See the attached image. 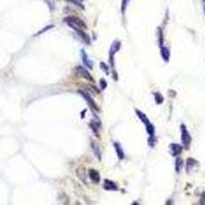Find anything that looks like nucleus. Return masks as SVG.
<instances>
[{
  "mask_svg": "<svg viewBox=\"0 0 205 205\" xmlns=\"http://www.w3.org/2000/svg\"><path fill=\"white\" fill-rule=\"evenodd\" d=\"M170 151H171V154L172 155H177V154H180V152H182V147L180 146V145H176V144H171L170 146Z\"/></svg>",
  "mask_w": 205,
  "mask_h": 205,
  "instance_id": "obj_7",
  "label": "nucleus"
},
{
  "mask_svg": "<svg viewBox=\"0 0 205 205\" xmlns=\"http://www.w3.org/2000/svg\"><path fill=\"white\" fill-rule=\"evenodd\" d=\"M161 56H162V58L164 59V61L167 62L168 59H169V50H168L166 47H162L161 48Z\"/></svg>",
  "mask_w": 205,
  "mask_h": 205,
  "instance_id": "obj_11",
  "label": "nucleus"
},
{
  "mask_svg": "<svg viewBox=\"0 0 205 205\" xmlns=\"http://www.w3.org/2000/svg\"><path fill=\"white\" fill-rule=\"evenodd\" d=\"M81 52H82V60H83V63L87 66V68L88 69H92V63L91 61L86 56V53L84 50H81Z\"/></svg>",
  "mask_w": 205,
  "mask_h": 205,
  "instance_id": "obj_10",
  "label": "nucleus"
},
{
  "mask_svg": "<svg viewBox=\"0 0 205 205\" xmlns=\"http://www.w3.org/2000/svg\"><path fill=\"white\" fill-rule=\"evenodd\" d=\"M101 68L102 69H104L105 70V72H106V74H109V71H108V67H107V65L106 64H104V63H101Z\"/></svg>",
  "mask_w": 205,
  "mask_h": 205,
  "instance_id": "obj_15",
  "label": "nucleus"
},
{
  "mask_svg": "<svg viewBox=\"0 0 205 205\" xmlns=\"http://www.w3.org/2000/svg\"><path fill=\"white\" fill-rule=\"evenodd\" d=\"M99 83H101V87H102V89H105L107 87V82H106V80H101L99 81Z\"/></svg>",
  "mask_w": 205,
  "mask_h": 205,
  "instance_id": "obj_16",
  "label": "nucleus"
},
{
  "mask_svg": "<svg viewBox=\"0 0 205 205\" xmlns=\"http://www.w3.org/2000/svg\"><path fill=\"white\" fill-rule=\"evenodd\" d=\"M120 45H121V43H120L119 41H115L112 45V47H111V50H110V62H111V65H113V56L114 55H115L116 51L119 50L120 48Z\"/></svg>",
  "mask_w": 205,
  "mask_h": 205,
  "instance_id": "obj_2",
  "label": "nucleus"
},
{
  "mask_svg": "<svg viewBox=\"0 0 205 205\" xmlns=\"http://www.w3.org/2000/svg\"><path fill=\"white\" fill-rule=\"evenodd\" d=\"M78 92H79L80 95H82L83 98L85 99L87 102H88L89 106L91 107L93 110H96V111H98V112H99V108L98 106H96V104H95V101H93V99H92L91 98H90V95H88V92H86V91H83V90H81V89H80V90H78Z\"/></svg>",
  "mask_w": 205,
  "mask_h": 205,
  "instance_id": "obj_1",
  "label": "nucleus"
},
{
  "mask_svg": "<svg viewBox=\"0 0 205 205\" xmlns=\"http://www.w3.org/2000/svg\"><path fill=\"white\" fill-rule=\"evenodd\" d=\"M89 177L91 179L93 182L99 183V174L96 170L95 169H90L89 170Z\"/></svg>",
  "mask_w": 205,
  "mask_h": 205,
  "instance_id": "obj_8",
  "label": "nucleus"
},
{
  "mask_svg": "<svg viewBox=\"0 0 205 205\" xmlns=\"http://www.w3.org/2000/svg\"><path fill=\"white\" fill-rule=\"evenodd\" d=\"M126 2H127V0H123V5H122V13L124 14V11H125V6H126Z\"/></svg>",
  "mask_w": 205,
  "mask_h": 205,
  "instance_id": "obj_17",
  "label": "nucleus"
},
{
  "mask_svg": "<svg viewBox=\"0 0 205 205\" xmlns=\"http://www.w3.org/2000/svg\"><path fill=\"white\" fill-rule=\"evenodd\" d=\"M104 188L106 190H110V191H117L118 188H117L116 184L111 182L109 180H105V185H104Z\"/></svg>",
  "mask_w": 205,
  "mask_h": 205,
  "instance_id": "obj_4",
  "label": "nucleus"
},
{
  "mask_svg": "<svg viewBox=\"0 0 205 205\" xmlns=\"http://www.w3.org/2000/svg\"><path fill=\"white\" fill-rule=\"evenodd\" d=\"M92 148H93V151H95V154L96 155V157H98L99 160H101V152H99V149L98 147V145H95V143H92Z\"/></svg>",
  "mask_w": 205,
  "mask_h": 205,
  "instance_id": "obj_12",
  "label": "nucleus"
},
{
  "mask_svg": "<svg viewBox=\"0 0 205 205\" xmlns=\"http://www.w3.org/2000/svg\"><path fill=\"white\" fill-rule=\"evenodd\" d=\"M182 140H183V143L185 144V146L186 147H188L189 146V144H190V141H191V137H190V135H189V132L187 131V129H186V127L185 126H182Z\"/></svg>",
  "mask_w": 205,
  "mask_h": 205,
  "instance_id": "obj_3",
  "label": "nucleus"
},
{
  "mask_svg": "<svg viewBox=\"0 0 205 205\" xmlns=\"http://www.w3.org/2000/svg\"><path fill=\"white\" fill-rule=\"evenodd\" d=\"M135 113H137V115L138 116V118L141 119V121L143 122L146 126H148L149 124H151L150 121H149V119H148V117H147L146 115H145L144 113H141L140 110H135Z\"/></svg>",
  "mask_w": 205,
  "mask_h": 205,
  "instance_id": "obj_5",
  "label": "nucleus"
},
{
  "mask_svg": "<svg viewBox=\"0 0 205 205\" xmlns=\"http://www.w3.org/2000/svg\"><path fill=\"white\" fill-rule=\"evenodd\" d=\"M154 95H155V101L157 104H161V102H163V98L161 96L160 93H155Z\"/></svg>",
  "mask_w": 205,
  "mask_h": 205,
  "instance_id": "obj_13",
  "label": "nucleus"
},
{
  "mask_svg": "<svg viewBox=\"0 0 205 205\" xmlns=\"http://www.w3.org/2000/svg\"><path fill=\"white\" fill-rule=\"evenodd\" d=\"M77 70H78V72L82 75V76L85 78V79H87L88 81H90V82H93V78H92V76L90 75L88 72H87V70H84L83 68H81V67H79V68H77Z\"/></svg>",
  "mask_w": 205,
  "mask_h": 205,
  "instance_id": "obj_6",
  "label": "nucleus"
},
{
  "mask_svg": "<svg viewBox=\"0 0 205 205\" xmlns=\"http://www.w3.org/2000/svg\"><path fill=\"white\" fill-rule=\"evenodd\" d=\"M114 147H115V149H116L117 156H118V158L120 159V160H122V159L124 158V153H123L122 148L120 147V145H119L118 143H115V144H114Z\"/></svg>",
  "mask_w": 205,
  "mask_h": 205,
  "instance_id": "obj_9",
  "label": "nucleus"
},
{
  "mask_svg": "<svg viewBox=\"0 0 205 205\" xmlns=\"http://www.w3.org/2000/svg\"><path fill=\"white\" fill-rule=\"evenodd\" d=\"M182 159H177V161H176V171H180V166H182Z\"/></svg>",
  "mask_w": 205,
  "mask_h": 205,
  "instance_id": "obj_14",
  "label": "nucleus"
}]
</instances>
